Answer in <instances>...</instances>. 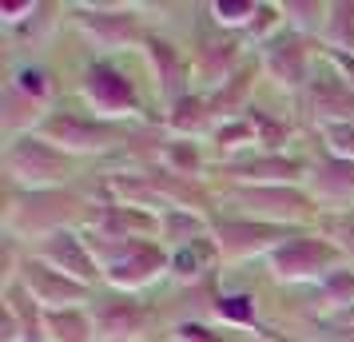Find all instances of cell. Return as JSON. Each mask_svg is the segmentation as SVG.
I'll return each instance as SVG.
<instances>
[{
    "instance_id": "13",
    "label": "cell",
    "mask_w": 354,
    "mask_h": 342,
    "mask_svg": "<svg viewBox=\"0 0 354 342\" xmlns=\"http://www.w3.org/2000/svg\"><path fill=\"white\" fill-rule=\"evenodd\" d=\"M92 323H96L100 342H136L147 326V307L136 298V294L124 291H108L92 298Z\"/></svg>"
},
{
    "instance_id": "9",
    "label": "cell",
    "mask_w": 354,
    "mask_h": 342,
    "mask_svg": "<svg viewBox=\"0 0 354 342\" xmlns=\"http://www.w3.org/2000/svg\"><path fill=\"white\" fill-rule=\"evenodd\" d=\"M68 12H72L68 20L104 52H120L136 40H147L140 32V12L124 8V4H115V8H108V4H72Z\"/></svg>"
},
{
    "instance_id": "26",
    "label": "cell",
    "mask_w": 354,
    "mask_h": 342,
    "mask_svg": "<svg viewBox=\"0 0 354 342\" xmlns=\"http://www.w3.org/2000/svg\"><path fill=\"white\" fill-rule=\"evenodd\" d=\"M160 167L176 171V175H183V180H195L199 167H203L199 144H195V140H167V147L160 151Z\"/></svg>"
},
{
    "instance_id": "6",
    "label": "cell",
    "mask_w": 354,
    "mask_h": 342,
    "mask_svg": "<svg viewBox=\"0 0 354 342\" xmlns=\"http://www.w3.org/2000/svg\"><path fill=\"white\" fill-rule=\"evenodd\" d=\"M342 251H338L326 235H290L287 243H279L267 255V267L279 283H290V287H303V283H315L319 287L322 278L342 267Z\"/></svg>"
},
{
    "instance_id": "18",
    "label": "cell",
    "mask_w": 354,
    "mask_h": 342,
    "mask_svg": "<svg viewBox=\"0 0 354 342\" xmlns=\"http://www.w3.org/2000/svg\"><path fill=\"white\" fill-rule=\"evenodd\" d=\"M219 263H223L219 243H215V235H207V239H195V243L171 251V278H176L179 287H199V283L215 278Z\"/></svg>"
},
{
    "instance_id": "22",
    "label": "cell",
    "mask_w": 354,
    "mask_h": 342,
    "mask_svg": "<svg viewBox=\"0 0 354 342\" xmlns=\"http://www.w3.org/2000/svg\"><path fill=\"white\" fill-rule=\"evenodd\" d=\"M8 88H17L20 96H28L32 104H40V108H52V99H56V92H60V84H56V76H52L44 64H20L8 72Z\"/></svg>"
},
{
    "instance_id": "12",
    "label": "cell",
    "mask_w": 354,
    "mask_h": 342,
    "mask_svg": "<svg viewBox=\"0 0 354 342\" xmlns=\"http://www.w3.org/2000/svg\"><path fill=\"white\" fill-rule=\"evenodd\" d=\"M259 64L267 72V80H274L287 92H306L310 88V40L299 32H279L259 48Z\"/></svg>"
},
{
    "instance_id": "30",
    "label": "cell",
    "mask_w": 354,
    "mask_h": 342,
    "mask_svg": "<svg viewBox=\"0 0 354 342\" xmlns=\"http://www.w3.org/2000/svg\"><path fill=\"white\" fill-rule=\"evenodd\" d=\"M326 60H330L338 76H342V80L354 88V56H346V52H326Z\"/></svg>"
},
{
    "instance_id": "11",
    "label": "cell",
    "mask_w": 354,
    "mask_h": 342,
    "mask_svg": "<svg viewBox=\"0 0 354 342\" xmlns=\"http://www.w3.org/2000/svg\"><path fill=\"white\" fill-rule=\"evenodd\" d=\"M215 235V243H219V255L223 263H243V259H255V255H271L279 243H287L290 231L287 227H274V223H259V219H223V223H215L211 227Z\"/></svg>"
},
{
    "instance_id": "21",
    "label": "cell",
    "mask_w": 354,
    "mask_h": 342,
    "mask_svg": "<svg viewBox=\"0 0 354 342\" xmlns=\"http://www.w3.org/2000/svg\"><path fill=\"white\" fill-rule=\"evenodd\" d=\"M44 342H100L92 310L88 307L44 310Z\"/></svg>"
},
{
    "instance_id": "7",
    "label": "cell",
    "mask_w": 354,
    "mask_h": 342,
    "mask_svg": "<svg viewBox=\"0 0 354 342\" xmlns=\"http://www.w3.org/2000/svg\"><path fill=\"white\" fill-rule=\"evenodd\" d=\"M80 96L88 104V112H96L100 120H115L128 124L140 115V92L124 68H115L112 60H92L80 72Z\"/></svg>"
},
{
    "instance_id": "10",
    "label": "cell",
    "mask_w": 354,
    "mask_h": 342,
    "mask_svg": "<svg viewBox=\"0 0 354 342\" xmlns=\"http://www.w3.org/2000/svg\"><path fill=\"white\" fill-rule=\"evenodd\" d=\"M32 255L44 259L48 267H56V271L72 275L84 287H92V291H96V283H104V271H100V263H96V255H92V247H88L80 227H64V231H52L44 239H36Z\"/></svg>"
},
{
    "instance_id": "28",
    "label": "cell",
    "mask_w": 354,
    "mask_h": 342,
    "mask_svg": "<svg viewBox=\"0 0 354 342\" xmlns=\"http://www.w3.org/2000/svg\"><path fill=\"white\" fill-rule=\"evenodd\" d=\"M207 12L219 28H243V32H247V24L255 20L259 4H251V0H215Z\"/></svg>"
},
{
    "instance_id": "24",
    "label": "cell",
    "mask_w": 354,
    "mask_h": 342,
    "mask_svg": "<svg viewBox=\"0 0 354 342\" xmlns=\"http://www.w3.org/2000/svg\"><path fill=\"white\" fill-rule=\"evenodd\" d=\"M322 36H326L330 52H346V56H354V4H351V0L330 4Z\"/></svg>"
},
{
    "instance_id": "20",
    "label": "cell",
    "mask_w": 354,
    "mask_h": 342,
    "mask_svg": "<svg viewBox=\"0 0 354 342\" xmlns=\"http://www.w3.org/2000/svg\"><path fill=\"white\" fill-rule=\"evenodd\" d=\"M207 235H211L207 215L192 211V207H167V211H160V243L167 251L187 247L195 239H207Z\"/></svg>"
},
{
    "instance_id": "23",
    "label": "cell",
    "mask_w": 354,
    "mask_h": 342,
    "mask_svg": "<svg viewBox=\"0 0 354 342\" xmlns=\"http://www.w3.org/2000/svg\"><path fill=\"white\" fill-rule=\"evenodd\" d=\"M215 319H223L231 330H243V326H255L259 323V303L255 294L247 291H219L215 294Z\"/></svg>"
},
{
    "instance_id": "15",
    "label": "cell",
    "mask_w": 354,
    "mask_h": 342,
    "mask_svg": "<svg viewBox=\"0 0 354 342\" xmlns=\"http://www.w3.org/2000/svg\"><path fill=\"white\" fill-rule=\"evenodd\" d=\"M306 191L319 203V215L322 211H351L354 207V160L326 155V160L310 163Z\"/></svg>"
},
{
    "instance_id": "8",
    "label": "cell",
    "mask_w": 354,
    "mask_h": 342,
    "mask_svg": "<svg viewBox=\"0 0 354 342\" xmlns=\"http://www.w3.org/2000/svg\"><path fill=\"white\" fill-rule=\"evenodd\" d=\"M17 283L20 291L32 298L40 310H68V307H92V298H96V291L92 287H84V283H76L72 275H64V271H56V267H48L44 259H36V255H24L17 267Z\"/></svg>"
},
{
    "instance_id": "19",
    "label": "cell",
    "mask_w": 354,
    "mask_h": 342,
    "mask_svg": "<svg viewBox=\"0 0 354 342\" xmlns=\"http://www.w3.org/2000/svg\"><path fill=\"white\" fill-rule=\"evenodd\" d=\"M163 124L176 131V140H195L203 131H215V112H211V104L203 92H187L183 99H176L167 108Z\"/></svg>"
},
{
    "instance_id": "3",
    "label": "cell",
    "mask_w": 354,
    "mask_h": 342,
    "mask_svg": "<svg viewBox=\"0 0 354 342\" xmlns=\"http://www.w3.org/2000/svg\"><path fill=\"white\" fill-rule=\"evenodd\" d=\"M76 219H88L84 215V196L76 191H12L8 199V211H4V227L12 239H44L52 231L72 227Z\"/></svg>"
},
{
    "instance_id": "2",
    "label": "cell",
    "mask_w": 354,
    "mask_h": 342,
    "mask_svg": "<svg viewBox=\"0 0 354 342\" xmlns=\"http://www.w3.org/2000/svg\"><path fill=\"white\" fill-rule=\"evenodd\" d=\"M4 171L20 191H56L76 175V155L44 140L40 131L17 135L4 147Z\"/></svg>"
},
{
    "instance_id": "25",
    "label": "cell",
    "mask_w": 354,
    "mask_h": 342,
    "mask_svg": "<svg viewBox=\"0 0 354 342\" xmlns=\"http://www.w3.org/2000/svg\"><path fill=\"white\" fill-rule=\"evenodd\" d=\"M326 12H330V4H319V0H306V4L290 0V4H283L287 32H299V36H306V40L326 28Z\"/></svg>"
},
{
    "instance_id": "4",
    "label": "cell",
    "mask_w": 354,
    "mask_h": 342,
    "mask_svg": "<svg viewBox=\"0 0 354 342\" xmlns=\"http://www.w3.org/2000/svg\"><path fill=\"white\" fill-rule=\"evenodd\" d=\"M223 199L235 203L243 219H259V223H274V227L306 223L319 211V203L310 199L303 183H227Z\"/></svg>"
},
{
    "instance_id": "14",
    "label": "cell",
    "mask_w": 354,
    "mask_h": 342,
    "mask_svg": "<svg viewBox=\"0 0 354 342\" xmlns=\"http://www.w3.org/2000/svg\"><path fill=\"white\" fill-rule=\"evenodd\" d=\"M219 175L227 183H306L310 163L295 160L287 151H255L243 160H227Z\"/></svg>"
},
{
    "instance_id": "5",
    "label": "cell",
    "mask_w": 354,
    "mask_h": 342,
    "mask_svg": "<svg viewBox=\"0 0 354 342\" xmlns=\"http://www.w3.org/2000/svg\"><path fill=\"white\" fill-rule=\"evenodd\" d=\"M40 135L52 140L56 147H64L68 155H100V151H112V147L128 144L131 128L128 124H115V120H100L96 112H48L40 124Z\"/></svg>"
},
{
    "instance_id": "17",
    "label": "cell",
    "mask_w": 354,
    "mask_h": 342,
    "mask_svg": "<svg viewBox=\"0 0 354 342\" xmlns=\"http://www.w3.org/2000/svg\"><path fill=\"white\" fill-rule=\"evenodd\" d=\"M306 112L319 128H330V124H354V88L338 72H326V76H315L310 88H306Z\"/></svg>"
},
{
    "instance_id": "27",
    "label": "cell",
    "mask_w": 354,
    "mask_h": 342,
    "mask_svg": "<svg viewBox=\"0 0 354 342\" xmlns=\"http://www.w3.org/2000/svg\"><path fill=\"white\" fill-rule=\"evenodd\" d=\"M319 294L326 298V310L338 314V310L354 307V267H338L319 283Z\"/></svg>"
},
{
    "instance_id": "29",
    "label": "cell",
    "mask_w": 354,
    "mask_h": 342,
    "mask_svg": "<svg viewBox=\"0 0 354 342\" xmlns=\"http://www.w3.org/2000/svg\"><path fill=\"white\" fill-rule=\"evenodd\" d=\"M330 155H342V160H354V124H330V128H319Z\"/></svg>"
},
{
    "instance_id": "16",
    "label": "cell",
    "mask_w": 354,
    "mask_h": 342,
    "mask_svg": "<svg viewBox=\"0 0 354 342\" xmlns=\"http://www.w3.org/2000/svg\"><path fill=\"white\" fill-rule=\"evenodd\" d=\"M147 64H151V72H156V88H160V96L167 99V108L176 104V99H183L187 92H192V60L183 56V48H176L171 40H163V36H147Z\"/></svg>"
},
{
    "instance_id": "1",
    "label": "cell",
    "mask_w": 354,
    "mask_h": 342,
    "mask_svg": "<svg viewBox=\"0 0 354 342\" xmlns=\"http://www.w3.org/2000/svg\"><path fill=\"white\" fill-rule=\"evenodd\" d=\"M84 239H88L100 271H104V283L112 291L136 294L151 283H160L163 275H171V251L156 239H104L92 231H84Z\"/></svg>"
}]
</instances>
